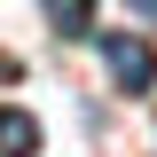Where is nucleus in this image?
Returning a JSON list of instances; mask_svg holds the SVG:
<instances>
[{
	"instance_id": "20e7f679",
	"label": "nucleus",
	"mask_w": 157,
	"mask_h": 157,
	"mask_svg": "<svg viewBox=\"0 0 157 157\" xmlns=\"http://www.w3.org/2000/svg\"><path fill=\"white\" fill-rule=\"evenodd\" d=\"M134 8H141V16H157V0H134Z\"/></svg>"
},
{
	"instance_id": "7ed1b4c3",
	"label": "nucleus",
	"mask_w": 157,
	"mask_h": 157,
	"mask_svg": "<svg viewBox=\"0 0 157 157\" xmlns=\"http://www.w3.org/2000/svg\"><path fill=\"white\" fill-rule=\"evenodd\" d=\"M47 16H55L63 39H86V32H94V0H47Z\"/></svg>"
},
{
	"instance_id": "f257e3e1",
	"label": "nucleus",
	"mask_w": 157,
	"mask_h": 157,
	"mask_svg": "<svg viewBox=\"0 0 157 157\" xmlns=\"http://www.w3.org/2000/svg\"><path fill=\"white\" fill-rule=\"evenodd\" d=\"M102 63H110V78L126 86V94H149L157 86V55H149V39H134V32H110L102 39Z\"/></svg>"
},
{
	"instance_id": "f03ea898",
	"label": "nucleus",
	"mask_w": 157,
	"mask_h": 157,
	"mask_svg": "<svg viewBox=\"0 0 157 157\" xmlns=\"http://www.w3.org/2000/svg\"><path fill=\"white\" fill-rule=\"evenodd\" d=\"M0 157H39V118L32 110H0Z\"/></svg>"
}]
</instances>
